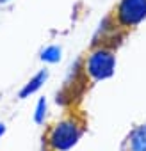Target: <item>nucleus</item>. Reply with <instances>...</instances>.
I'll return each mask as SVG.
<instances>
[{
	"label": "nucleus",
	"instance_id": "5",
	"mask_svg": "<svg viewBox=\"0 0 146 151\" xmlns=\"http://www.w3.org/2000/svg\"><path fill=\"white\" fill-rule=\"evenodd\" d=\"M0 2H6V0H0Z\"/></svg>",
	"mask_w": 146,
	"mask_h": 151
},
{
	"label": "nucleus",
	"instance_id": "1",
	"mask_svg": "<svg viewBox=\"0 0 146 151\" xmlns=\"http://www.w3.org/2000/svg\"><path fill=\"white\" fill-rule=\"evenodd\" d=\"M146 18V0H119L93 39V46L118 50L132 29Z\"/></svg>",
	"mask_w": 146,
	"mask_h": 151
},
{
	"label": "nucleus",
	"instance_id": "4",
	"mask_svg": "<svg viewBox=\"0 0 146 151\" xmlns=\"http://www.w3.org/2000/svg\"><path fill=\"white\" fill-rule=\"evenodd\" d=\"M39 151H55V149H52V147H48L46 144H43V142H41V147H39Z\"/></svg>",
	"mask_w": 146,
	"mask_h": 151
},
{
	"label": "nucleus",
	"instance_id": "2",
	"mask_svg": "<svg viewBox=\"0 0 146 151\" xmlns=\"http://www.w3.org/2000/svg\"><path fill=\"white\" fill-rule=\"evenodd\" d=\"M87 114L82 107H64L62 114L43 130L41 142L55 151H68L87 132Z\"/></svg>",
	"mask_w": 146,
	"mask_h": 151
},
{
	"label": "nucleus",
	"instance_id": "3",
	"mask_svg": "<svg viewBox=\"0 0 146 151\" xmlns=\"http://www.w3.org/2000/svg\"><path fill=\"white\" fill-rule=\"evenodd\" d=\"M119 151H146V121L134 124L119 144Z\"/></svg>",
	"mask_w": 146,
	"mask_h": 151
}]
</instances>
